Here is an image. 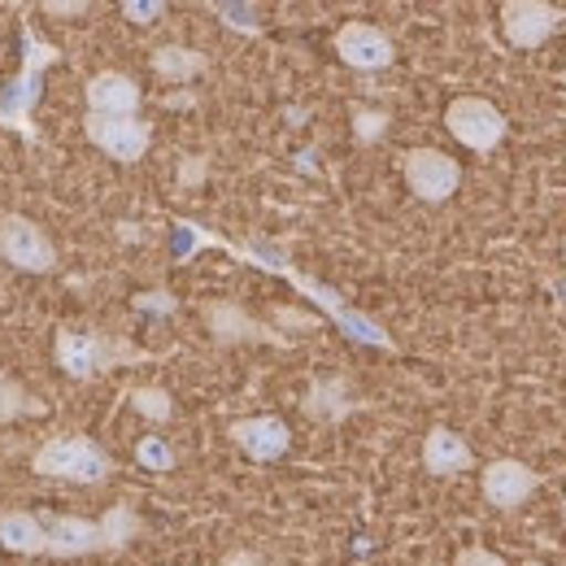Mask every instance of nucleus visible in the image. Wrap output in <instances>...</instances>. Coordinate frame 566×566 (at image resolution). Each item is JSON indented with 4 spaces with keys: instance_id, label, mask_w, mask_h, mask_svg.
<instances>
[{
    "instance_id": "1",
    "label": "nucleus",
    "mask_w": 566,
    "mask_h": 566,
    "mask_svg": "<svg viewBox=\"0 0 566 566\" xmlns=\"http://www.w3.org/2000/svg\"><path fill=\"white\" fill-rule=\"evenodd\" d=\"M175 231H179V249H175L179 262H188L197 249H222V253H231V258H240V262H249V266H258V271H271V275L287 280L301 296H310L349 340L370 345V349H384V354H397V340L384 332V323H375L370 314L354 310L336 287H327V283L314 280V275H301L296 266H287V258H283L280 249H271V244H231V240L213 235L201 222H188V218H175Z\"/></svg>"
},
{
    "instance_id": "2",
    "label": "nucleus",
    "mask_w": 566,
    "mask_h": 566,
    "mask_svg": "<svg viewBox=\"0 0 566 566\" xmlns=\"http://www.w3.org/2000/svg\"><path fill=\"white\" fill-rule=\"evenodd\" d=\"M62 62V49L40 40V31L31 22H22V71L18 78L4 87L0 96V114L22 132V140H35V123H31V109L40 101V83H44V71Z\"/></svg>"
},
{
    "instance_id": "3",
    "label": "nucleus",
    "mask_w": 566,
    "mask_h": 566,
    "mask_svg": "<svg viewBox=\"0 0 566 566\" xmlns=\"http://www.w3.org/2000/svg\"><path fill=\"white\" fill-rule=\"evenodd\" d=\"M31 471L66 484H105L114 475V458L92 436H53L31 453Z\"/></svg>"
},
{
    "instance_id": "4",
    "label": "nucleus",
    "mask_w": 566,
    "mask_h": 566,
    "mask_svg": "<svg viewBox=\"0 0 566 566\" xmlns=\"http://www.w3.org/2000/svg\"><path fill=\"white\" fill-rule=\"evenodd\" d=\"M53 349H57V366L71 379H96L127 361H148L144 349H136L123 336H109V332H57Z\"/></svg>"
},
{
    "instance_id": "5",
    "label": "nucleus",
    "mask_w": 566,
    "mask_h": 566,
    "mask_svg": "<svg viewBox=\"0 0 566 566\" xmlns=\"http://www.w3.org/2000/svg\"><path fill=\"white\" fill-rule=\"evenodd\" d=\"M444 127H449L453 140L462 144V148H471V153H493L496 144L505 140V132H510L505 114L496 109L493 101H484V96H458V101H449Z\"/></svg>"
},
{
    "instance_id": "6",
    "label": "nucleus",
    "mask_w": 566,
    "mask_h": 566,
    "mask_svg": "<svg viewBox=\"0 0 566 566\" xmlns=\"http://www.w3.org/2000/svg\"><path fill=\"white\" fill-rule=\"evenodd\" d=\"M566 22V13L549 0H505L501 4V35L518 53H536L554 40V31Z\"/></svg>"
},
{
    "instance_id": "7",
    "label": "nucleus",
    "mask_w": 566,
    "mask_h": 566,
    "mask_svg": "<svg viewBox=\"0 0 566 566\" xmlns=\"http://www.w3.org/2000/svg\"><path fill=\"white\" fill-rule=\"evenodd\" d=\"M401 175H406V188L419 201H427V206H440V201H449L462 188L458 157H449L440 148H410V153H401Z\"/></svg>"
},
{
    "instance_id": "8",
    "label": "nucleus",
    "mask_w": 566,
    "mask_h": 566,
    "mask_svg": "<svg viewBox=\"0 0 566 566\" xmlns=\"http://www.w3.org/2000/svg\"><path fill=\"white\" fill-rule=\"evenodd\" d=\"M206 332L213 336V345H275V349H287L292 340L275 332L271 323H262V318H253L244 305H235V301H206Z\"/></svg>"
},
{
    "instance_id": "9",
    "label": "nucleus",
    "mask_w": 566,
    "mask_h": 566,
    "mask_svg": "<svg viewBox=\"0 0 566 566\" xmlns=\"http://www.w3.org/2000/svg\"><path fill=\"white\" fill-rule=\"evenodd\" d=\"M0 258L27 275H44L57 266V249L53 240L40 231V222L22 218V213H4L0 218Z\"/></svg>"
},
{
    "instance_id": "10",
    "label": "nucleus",
    "mask_w": 566,
    "mask_h": 566,
    "mask_svg": "<svg viewBox=\"0 0 566 566\" xmlns=\"http://www.w3.org/2000/svg\"><path fill=\"white\" fill-rule=\"evenodd\" d=\"M336 57L349 66V71L375 74L388 71L397 62V44L388 31H379L375 22H345L336 31Z\"/></svg>"
},
{
    "instance_id": "11",
    "label": "nucleus",
    "mask_w": 566,
    "mask_h": 566,
    "mask_svg": "<svg viewBox=\"0 0 566 566\" xmlns=\"http://www.w3.org/2000/svg\"><path fill=\"white\" fill-rule=\"evenodd\" d=\"M83 132H87V140L96 144L105 157H114L123 166L140 161L144 153H148V144H153V127L144 118H101V114H87Z\"/></svg>"
},
{
    "instance_id": "12",
    "label": "nucleus",
    "mask_w": 566,
    "mask_h": 566,
    "mask_svg": "<svg viewBox=\"0 0 566 566\" xmlns=\"http://www.w3.org/2000/svg\"><path fill=\"white\" fill-rule=\"evenodd\" d=\"M480 489H484V501H489L493 510H518V505H527V501L536 496L541 475H536L527 462H518V458H496V462L484 467Z\"/></svg>"
},
{
    "instance_id": "13",
    "label": "nucleus",
    "mask_w": 566,
    "mask_h": 566,
    "mask_svg": "<svg viewBox=\"0 0 566 566\" xmlns=\"http://www.w3.org/2000/svg\"><path fill=\"white\" fill-rule=\"evenodd\" d=\"M227 436L235 440V449L253 462H280L292 449V427L280 415H253V419H235L227 427Z\"/></svg>"
},
{
    "instance_id": "14",
    "label": "nucleus",
    "mask_w": 566,
    "mask_h": 566,
    "mask_svg": "<svg viewBox=\"0 0 566 566\" xmlns=\"http://www.w3.org/2000/svg\"><path fill=\"white\" fill-rule=\"evenodd\" d=\"M87 114H101V118H140V87L136 78L123 71H101L87 78Z\"/></svg>"
},
{
    "instance_id": "15",
    "label": "nucleus",
    "mask_w": 566,
    "mask_h": 566,
    "mask_svg": "<svg viewBox=\"0 0 566 566\" xmlns=\"http://www.w3.org/2000/svg\"><path fill=\"white\" fill-rule=\"evenodd\" d=\"M44 536H49V549L53 558H87V554H109L105 549V532H101V518H78V514H53L44 523Z\"/></svg>"
},
{
    "instance_id": "16",
    "label": "nucleus",
    "mask_w": 566,
    "mask_h": 566,
    "mask_svg": "<svg viewBox=\"0 0 566 566\" xmlns=\"http://www.w3.org/2000/svg\"><path fill=\"white\" fill-rule=\"evenodd\" d=\"M361 406H366V397L357 392L354 379H345V375H323V379H314L310 392H305V401H301V410H305L310 419H318V423H345Z\"/></svg>"
},
{
    "instance_id": "17",
    "label": "nucleus",
    "mask_w": 566,
    "mask_h": 566,
    "mask_svg": "<svg viewBox=\"0 0 566 566\" xmlns=\"http://www.w3.org/2000/svg\"><path fill=\"white\" fill-rule=\"evenodd\" d=\"M475 467V453H471V444L453 431V427H431L423 436V471L427 475H440V480H449V475H467Z\"/></svg>"
},
{
    "instance_id": "18",
    "label": "nucleus",
    "mask_w": 566,
    "mask_h": 566,
    "mask_svg": "<svg viewBox=\"0 0 566 566\" xmlns=\"http://www.w3.org/2000/svg\"><path fill=\"white\" fill-rule=\"evenodd\" d=\"M0 549L4 554H22V558H35L49 549V536H44V523L27 510H0Z\"/></svg>"
},
{
    "instance_id": "19",
    "label": "nucleus",
    "mask_w": 566,
    "mask_h": 566,
    "mask_svg": "<svg viewBox=\"0 0 566 566\" xmlns=\"http://www.w3.org/2000/svg\"><path fill=\"white\" fill-rule=\"evenodd\" d=\"M206 53L188 49V44H161L153 49V74L166 78V83H192L197 74H206Z\"/></svg>"
},
{
    "instance_id": "20",
    "label": "nucleus",
    "mask_w": 566,
    "mask_h": 566,
    "mask_svg": "<svg viewBox=\"0 0 566 566\" xmlns=\"http://www.w3.org/2000/svg\"><path fill=\"white\" fill-rule=\"evenodd\" d=\"M101 532H105V549H109V554L127 549V545L144 532L136 505H109V510L101 514Z\"/></svg>"
},
{
    "instance_id": "21",
    "label": "nucleus",
    "mask_w": 566,
    "mask_h": 566,
    "mask_svg": "<svg viewBox=\"0 0 566 566\" xmlns=\"http://www.w3.org/2000/svg\"><path fill=\"white\" fill-rule=\"evenodd\" d=\"M127 401H132V410L140 419H148V423H170L175 419V397L166 388H132Z\"/></svg>"
},
{
    "instance_id": "22",
    "label": "nucleus",
    "mask_w": 566,
    "mask_h": 566,
    "mask_svg": "<svg viewBox=\"0 0 566 566\" xmlns=\"http://www.w3.org/2000/svg\"><path fill=\"white\" fill-rule=\"evenodd\" d=\"M27 415H44V401H35L27 388H18L9 375H0V423L27 419Z\"/></svg>"
},
{
    "instance_id": "23",
    "label": "nucleus",
    "mask_w": 566,
    "mask_h": 566,
    "mask_svg": "<svg viewBox=\"0 0 566 566\" xmlns=\"http://www.w3.org/2000/svg\"><path fill=\"white\" fill-rule=\"evenodd\" d=\"M388 127H392L388 109H370V105H354V136H357V144H379L384 136H388Z\"/></svg>"
},
{
    "instance_id": "24",
    "label": "nucleus",
    "mask_w": 566,
    "mask_h": 566,
    "mask_svg": "<svg viewBox=\"0 0 566 566\" xmlns=\"http://www.w3.org/2000/svg\"><path fill=\"white\" fill-rule=\"evenodd\" d=\"M210 13H218L231 31H244V35H262V18L253 4H231V0H213Z\"/></svg>"
},
{
    "instance_id": "25",
    "label": "nucleus",
    "mask_w": 566,
    "mask_h": 566,
    "mask_svg": "<svg viewBox=\"0 0 566 566\" xmlns=\"http://www.w3.org/2000/svg\"><path fill=\"white\" fill-rule=\"evenodd\" d=\"M136 462H140L144 471H175V449L161 440V436H144L140 444H136Z\"/></svg>"
},
{
    "instance_id": "26",
    "label": "nucleus",
    "mask_w": 566,
    "mask_h": 566,
    "mask_svg": "<svg viewBox=\"0 0 566 566\" xmlns=\"http://www.w3.org/2000/svg\"><path fill=\"white\" fill-rule=\"evenodd\" d=\"M161 13H166V4H161V0H123V18H132L136 27L157 22Z\"/></svg>"
},
{
    "instance_id": "27",
    "label": "nucleus",
    "mask_w": 566,
    "mask_h": 566,
    "mask_svg": "<svg viewBox=\"0 0 566 566\" xmlns=\"http://www.w3.org/2000/svg\"><path fill=\"white\" fill-rule=\"evenodd\" d=\"M136 310H140V314H161V318H166V314L179 310V296H170V292H140V296H136Z\"/></svg>"
},
{
    "instance_id": "28",
    "label": "nucleus",
    "mask_w": 566,
    "mask_h": 566,
    "mask_svg": "<svg viewBox=\"0 0 566 566\" xmlns=\"http://www.w3.org/2000/svg\"><path fill=\"white\" fill-rule=\"evenodd\" d=\"M453 566H510V563L501 554H493V549H484V545H467V549H458Z\"/></svg>"
},
{
    "instance_id": "29",
    "label": "nucleus",
    "mask_w": 566,
    "mask_h": 566,
    "mask_svg": "<svg viewBox=\"0 0 566 566\" xmlns=\"http://www.w3.org/2000/svg\"><path fill=\"white\" fill-rule=\"evenodd\" d=\"M275 332L280 327H301V332H318V318H310V314H301V310H287V305H280L275 310V323H271Z\"/></svg>"
},
{
    "instance_id": "30",
    "label": "nucleus",
    "mask_w": 566,
    "mask_h": 566,
    "mask_svg": "<svg viewBox=\"0 0 566 566\" xmlns=\"http://www.w3.org/2000/svg\"><path fill=\"white\" fill-rule=\"evenodd\" d=\"M206 175H210V161H206V157H184V161H179V184H184V188L201 184Z\"/></svg>"
},
{
    "instance_id": "31",
    "label": "nucleus",
    "mask_w": 566,
    "mask_h": 566,
    "mask_svg": "<svg viewBox=\"0 0 566 566\" xmlns=\"http://www.w3.org/2000/svg\"><path fill=\"white\" fill-rule=\"evenodd\" d=\"M218 566H266V563H262V554H253V549H231V554H222Z\"/></svg>"
},
{
    "instance_id": "32",
    "label": "nucleus",
    "mask_w": 566,
    "mask_h": 566,
    "mask_svg": "<svg viewBox=\"0 0 566 566\" xmlns=\"http://www.w3.org/2000/svg\"><path fill=\"white\" fill-rule=\"evenodd\" d=\"M44 9H49V13H87L92 4H83V0H74V4H62V0H49Z\"/></svg>"
},
{
    "instance_id": "33",
    "label": "nucleus",
    "mask_w": 566,
    "mask_h": 566,
    "mask_svg": "<svg viewBox=\"0 0 566 566\" xmlns=\"http://www.w3.org/2000/svg\"><path fill=\"white\" fill-rule=\"evenodd\" d=\"M118 235H123V240H140V231H136V222H123V227H118Z\"/></svg>"
},
{
    "instance_id": "34",
    "label": "nucleus",
    "mask_w": 566,
    "mask_h": 566,
    "mask_svg": "<svg viewBox=\"0 0 566 566\" xmlns=\"http://www.w3.org/2000/svg\"><path fill=\"white\" fill-rule=\"evenodd\" d=\"M0 127H4V132H18V127H13V123H9V118H4V114H0Z\"/></svg>"
},
{
    "instance_id": "35",
    "label": "nucleus",
    "mask_w": 566,
    "mask_h": 566,
    "mask_svg": "<svg viewBox=\"0 0 566 566\" xmlns=\"http://www.w3.org/2000/svg\"><path fill=\"white\" fill-rule=\"evenodd\" d=\"M558 78H563V87H566V66H563V74H558Z\"/></svg>"
},
{
    "instance_id": "36",
    "label": "nucleus",
    "mask_w": 566,
    "mask_h": 566,
    "mask_svg": "<svg viewBox=\"0 0 566 566\" xmlns=\"http://www.w3.org/2000/svg\"><path fill=\"white\" fill-rule=\"evenodd\" d=\"M563 523H566V496H563Z\"/></svg>"
},
{
    "instance_id": "37",
    "label": "nucleus",
    "mask_w": 566,
    "mask_h": 566,
    "mask_svg": "<svg viewBox=\"0 0 566 566\" xmlns=\"http://www.w3.org/2000/svg\"><path fill=\"white\" fill-rule=\"evenodd\" d=\"M523 566H545V563H523Z\"/></svg>"
},
{
    "instance_id": "38",
    "label": "nucleus",
    "mask_w": 566,
    "mask_h": 566,
    "mask_svg": "<svg viewBox=\"0 0 566 566\" xmlns=\"http://www.w3.org/2000/svg\"><path fill=\"white\" fill-rule=\"evenodd\" d=\"M563 258H566V235H563Z\"/></svg>"
}]
</instances>
